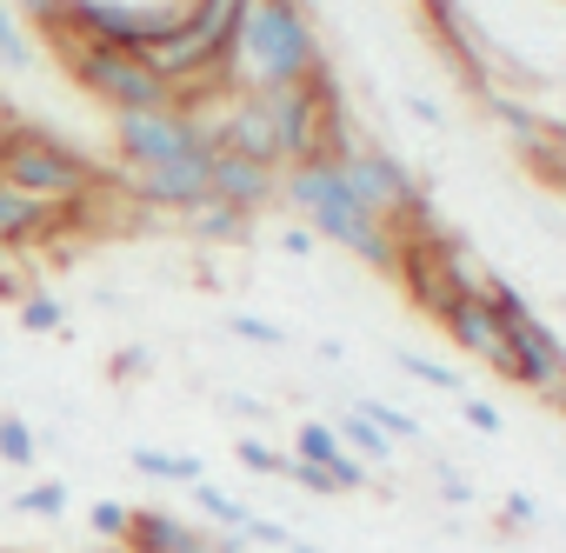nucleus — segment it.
I'll list each match as a JSON object with an SVG mask.
<instances>
[{
    "label": "nucleus",
    "mask_w": 566,
    "mask_h": 553,
    "mask_svg": "<svg viewBox=\"0 0 566 553\" xmlns=\"http://www.w3.org/2000/svg\"><path fill=\"white\" fill-rule=\"evenodd\" d=\"M321 74H334V67H327V48L301 0H247L220 94H287Z\"/></svg>",
    "instance_id": "nucleus-1"
},
{
    "label": "nucleus",
    "mask_w": 566,
    "mask_h": 553,
    "mask_svg": "<svg viewBox=\"0 0 566 553\" xmlns=\"http://www.w3.org/2000/svg\"><path fill=\"white\" fill-rule=\"evenodd\" d=\"M280 200L307 220L314 240L347 247L360 267H374V273H394L400 267V233L380 213H367V200L347 187V174H340L334 154H314V160L287 167V174H280Z\"/></svg>",
    "instance_id": "nucleus-2"
},
{
    "label": "nucleus",
    "mask_w": 566,
    "mask_h": 553,
    "mask_svg": "<svg viewBox=\"0 0 566 553\" xmlns=\"http://www.w3.org/2000/svg\"><path fill=\"white\" fill-rule=\"evenodd\" d=\"M0 180L48 207H94L107 187V174L81 147H67L61 134H48L34 121H0Z\"/></svg>",
    "instance_id": "nucleus-3"
},
{
    "label": "nucleus",
    "mask_w": 566,
    "mask_h": 553,
    "mask_svg": "<svg viewBox=\"0 0 566 553\" xmlns=\"http://www.w3.org/2000/svg\"><path fill=\"white\" fill-rule=\"evenodd\" d=\"M240 14H247V0H187L180 28H174L160 48H147L140 61H147V67H154L187 107H200V101L220 87V74H227L233 34H240Z\"/></svg>",
    "instance_id": "nucleus-4"
},
{
    "label": "nucleus",
    "mask_w": 566,
    "mask_h": 553,
    "mask_svg": "<svg viewBox=\"0 0 566 553\" xmlns=\"http://www.w3.org/2000/svg\"><path fill=\"white\" fill-rule=\"evenodd\" d=\"M114 154H120V180L134 174H160L180 160H207L213 154V127L207 107H154V114H114Z\"/></svg>",
    "instance_id": "nucleus-5"
},
{
    "label": "nucleus",
    "mask_w": 566,
    "mask_h": 553,
    "mask_svg": "<svg viewBox=\"0 0 566 553\" xmlns=\"http://www.w3.org/2000/svg\"><path fill=\"white\" fill-rule=\"evenodd\" d=\"M334 160H340L347 187L367 200V213H380L394 233H420V227H433V213H427V187L413 180V167H407L394 147H380V140L354 134Z\"/></svg>",
    "instance_id": "nucleus-6"
},
{
    "label": "nucleus",
    "mask_w": 566,
    "mask_h": 553,
    "mask_svg": "<svg viewBox=\"0 0 566 553\" xmlns=\"http://www.w3.org/2000/svg\"><path fill=\"white\" fill-rule=\"evenodd\" d=\"M61 61L67 74L107 107V114H154V107H174L180 94L127 48H94V41H61Z\"/></svg>",
    "instance_id": "nucleus-7"
},
{
    "label": "nucleus",
    "mask_w": 566,
    "mask_h": 553,
    "mask_svg": "<svg viewBox=\"0 0 566 553\" xmlns=\"http://www.w3.org/2000/svg\"><path fill=\"white\" fill-rule=\"evenodd\" d=\"M480 294H486V301L500 307V321H506V341H513V387H526V394H539L546 407L566 414V347H559V334L500 281V273H486Z\"/></svg>",
    "instance_id": "nucleus-8"
},
{
    "label": "nucleus",
    "mask_w": 566,
    "mask_h": 553,
    "mask_svg": "<svg viewBox=\"0 0 566 553\" xmlns=\"http://www.w3.org/2000/svg\"><path fill=\"white\" fill-rule=\"evenodd\" d=\"M440 327H447V341H453L467 361H480V367H493V374L513 380V341H506V321H500V307H493L486 294L453 301V307L440 314Z\"/></svg>",
    "instance_id": "nucleus-9"
},
{
    "label": "nucleus",
    "mask_w": 566,
    "mask_h": 553,
    "mask_svg": "<svg viewBox=\"0 0 566 553\" xmlns=\"http://www.w3.org/2000/svg\"><path fill=\"white\" fill-rule=\"evenodd\" d=\"M87 207H48V200H34V194H21V187H8L0 180V247L8 253H28V247H48L61 227H74Z\"/></svg>",
    "instance_id": "nucleus-10"
},
{
    "label": "nucleus",
    "mask_w": 566,
    "mask_h": 553,
    "mask_svg": "<svg viewBox=\"0 0 566 553\" xmlns=\"http://www.w3.org/2000/svg\"><path fill=\"white\" fill-rule=\"evenodd\" d=\"M213 200L240 207V213H266L280 200V167H260L247 154H227L213 147Z\"/></svg>",
    "instance_id": "nucleus-11"
},
{
    "label": "nucleus",
    "mask_w": 566,
    "mask_h": 553,
    "mask_svg": "<svg viewBox=\"0 0 566 553\" xmlns=\"http://www.w3.org/2000/svg\"><path fill=\"white\" fill-rule=\"evenodd\" d=\"M294 460H307V467H327V480H334V493H360L374 473L340 447V434H334V420H301L294 427Z\"/></svg>",
    "instance_id": "nucleus-12"
},
{
    "label": "nucleus",
    "mask_w": 566,
    "mask_h": 553,
    "mask_svg": "<svg viewBox=\"0 0 566 553\" xmlns=\"http://www.w3.org/2000/svg\"><path fill=\"white\" fill-rule=\"evenodd\" d=\"M180 227L193 233V240H207V247H233V240H247L253 233V213H240V207H227V200H200V207H187L180 213Z\"/></svg>",
    "instance_id": "nucleus-13"
},
{
    "label": "nucleus",
    "mask_w": 566,
    "mask_h": 553,
    "mask_svg": "<svg viewBox=\"0 0 566 553\" xmlns=\"http://www.w3.org/2000/svg\"><path fill=\"white\" fill-rule=\"evenodd\" d=\"M334 434H340V447H347L367 473H374V467H394V440H387L367 414H340V420H334Z\"/></svg>",
    "instance_id": "nucleus-14"
},
{
    "label": "nucleus",
    "mask_w": 566,
    "mask_h": 553,
    "mask_svg": "<svg viewBox=\"0 0 566 553\" xmlns=\"http://www.w3.org/2000/svg\"><path fill=\"white\" fill-rule=\"evenodd\" d=\"M127 460H134V473H140V480H174V487H200V480H207V467H200V453H167V447H134Z\"/></svg>",
    "instance_id": "nucleus-15"
},
{
    "label": "nucleus",
    "mask_w": 566,
    "mask_h": 553,
    "mask_svg": "<svg viewBox=\"0 0 566 553\" xmlns=\"http://www.w3.org/2000/svg\"><path fill=\"white\" fill-rule=\"evenodd\" d=\"M34 34H28V21L8 8V0H0V67H8V74H34Z\"/></svg>",
    "instance_id": "nucleus-16"
},
{
    "label": "nucleus",
    "mask_w": 566,
    "mask_h": 553,
    "mask_svg": "<svg viewBox=\"0 0 566 553\" xmlns=\"http://www.w3.org/2000/svg\"><path fill=\"white\" fill-rule=\"evenodd\" d=\"M193 500H200V513H207L220 533H247V526H253V507H247V500H233V493H220V487H207V480L193 487Z\"/></svg>",
    "instance_id": "nucleus-17"
},
{
    "label": "nucleus",
    "mask_w": 566,
    "mask_h": 553,
    "mask_svg": "<svg viewBox=\"0 0 566 553\" xmlns=\"http://www.w3.org/2000/svg\"><path fill=\"white\" fill-rule=\"evenodd\" d=\"M394 361H400V367H407V374H413L420 387H433V394H453V400L467 394V380H460V374H453L447 361H427V354H413V347H400Z\"/></svg>",
    "instance_id": "nucleus-18"
},
{
    "label": "nucleus",
    "mask_w": 566,
    "mask_h": 553,
    "mask_svg": "<svg viewBox=\"0 0 566 553\" xmlns=\"http://www.w3.org/2000/svg\"><path fill=\"white\" fill-rule=\"evenodd\" d=\"M354 414H367V420H374V427H380L394 447H413V440H420V420H413L407 407H394V400H360Z\"/></svg>",
    "instance_id": "nucleus-19"
},
{
    "label": "nucleus",
    "mask_w": 566,
    "mask_h": 553,
    "mask_svg": "<svg viewBox=\"0 0 566 553\" xmlns=\"http://www.w3.org/2000/svg\"><path fill=\"white\" fill-rule=\"evenodd\" d=\"M67 507H74V493L61 480H41V487H21L14 493V513H28V520H61Z\"/></svg>",
    "instance_id": "nucleus-20"
},
{
    "label": "nucleus",
    "mask_w": 566,
    "mask_h": 553,
    "mask_svg": "<svg viewBox=\"0 0 566 553\" xmlns=\"http://www.w3.org/2000/svg\"><path fill=\"white\" fill-rule=\"evenodd\" d=\"M0 460L8 467H34L41 460V440H34V427L21 414H0Z\"/></svg>",
    "instance_id": "nucleus-21"
},
{
    "label": "nucleus",
    "mask_w": 566,
    "mask_h": 553,
    "mask_svg": "<svg viewBox=\"0 0 566 553\" xmlns=\"http://www.w3.org/2000/svg\"><path fill=\"white\" fill-rule=\"evenodd\" d=\"M14 314H21V327H28V334H67V307H61L54 294H28Z\"/></svg>",
    "instance_id": "nucleus-22"
},
{
    "label": "nucleus",
    "mask_w": 566,
    "mask_h": 553,
    "mask_svg": "<svg viewBox=\"0 0 566 553\" xmlns=\"http://www.w3.org/2000/svg\"><path fill=\"white\" fill-rule=\"evenodd\" d=\"M227 334L233 341H247V347H287V327H280V321H260V314H227Z\"/></svg>",
    "instance_id": "nucleus-23"
},
{
    "label": "nucleus",
    "mask_w": 566,
    "mask_h": 553,
    "mask_svg": "<svg viewBox=\"0 0 566 553\" xmlns=\"http://www.w3.org/2000/svg\"><path fill=\"white\" fill-rule=\"evenodd\" d=\"M8 8H14L28 28H41L48 41H61V28H67V0H8Z\"/></svg>",
    "instance_id": "nucleus-24"
},
{
    "label": "nucleus",
    "mask_w": 566,
    "mask_h": 553,
    "mask_svg": "<svg viewBox=\"0 0 566 553\" xmlns=\"http://www.w3.org/2000/svg\"><path fill=\"white\" fill-rule=\"evenodd\" d=\"M233 460H240V467H253V473H273V480L287 473V453L266 447V440H253V434H240V440H233Z\"/></svg>",
    "instance_id": "nucleus-25"
},
{
    "label": "nucleus",
    "mask_w": 566,
    "mask_h": 553,
    "mask_svg": "<svg viewBox=\"0 0 566 553\" xmlns=\"http://www.w3.org/2000/svg\"><path fill=\"white\" fill-rule=\"evenodd\" d=\"M87 526H94L101 540H114V546H120V540H127V526H134V507H120V500H94V507H87Z\"/></svg>",
    "instance_id": "nucleus-26"
},
{
    "label": "nucleus",
    "mask_w": 566,
    "mask_h": 553,
    "mask_svg": "<svg viewBox=\"0 0 566 553\" xmlns=\"http://www.w3.org/2000/svg\"><path fill=\"white\" fill-rule=\"evenodd\" d=\"M460 420L473 427V434H500L506 420H500V407L493 400H480V394H460Z\"/></svg>",
    "instance_id": "nucleus-27"
},
{
    "label": "nucleus",
    "mask_w": 566,
    "mask_h": 553,
    "mask_svg": "<svg viewBox=\"0 0 566 553\" xmlns=\"http://www.w3.org/2000/svg\"><path fill=\"white\" fill-rule=\"evenodd\" d=\"M280 480H294L301 493H334V480H327V467H307V460H294V453H287V473H280Z\"/></svg>",
    "instance_id": "nucleus-28"
},
{
    "label": "nucleus",
    "mask_w": 566,
    "mask_h": 553,
    "mask_svg": "<svg viewBox=\"0 0 566 553\" xmlns=\"http://www.w3.org/2000/svg\"><path fill=\"white\" fill-rule=\"evenodd\" d=\"M240 540H260V546H273V553H287V546H294V533H287V526H280V520H260V513H253V526H247Z\"/></svg>",
    "instance_id": "nucleus-29"
},
{
    "label": "nucleus",
    "mask_w": 566,
    "mask_h": 553,
    "mask_svg": "<svg viewBox=\"0 0 566 553\" xmlns=\"http://www.w3.org/2000/svg\"><path fill=\"white\" fill-rule=\"evenodd\" d=\"M407 114H413L420 127H447V107H440V101H427V94H407Z\"/></svg>",
    "instance_id": "nucleus-30"
},
{
    "label": "nucleus",
    "mask_w": 566,
    "mask_h": 553,
    "mask_svg": "<svg viewBox=\"0 0 566 553\" xmlns=\"http://www.w3.org/2000/svg\"><path fill=\"white\" fill-rule=\"evenodd\" d=\"M107 367H114V380H134V374H147V347H120Z\"/></svg>",
    "instance_id": "nucleus-31"
},
{
    "label": "nucleus",
    "mask_w": 566,
    "mask_h": 553,
    "mask_svg": "<svg viewBox=\"0 0 566 553\" xmlns=\"http://www.w3.org/2000/svg\"><path fill=\"white\" fill-rule=\"evenodd\" d=\"M440 500H447V507H473V487H467L453 467H440Z\"/></svg>",
    "instance_id": "nucleus-32"
},
{
    "label": "nucleus",
    "mask_w": 566,
    "mask_h": 553,
    "mask_svg": "<svg viewBox=\"0 0 566 553\" xmlns=\"http://www.w3.org/2000/svg\"><path fill=\"white\" fill-rule=\"evenodd\" d=\"M28 294H34V288L21 281V273H14V267H0V301H8V307H21Z\"/></svg>",
    "instance_id": "nucleus-33"
},
{
    "label": "nucleus",
    "mask_w": 566,
    "mask_h": 553,
    "mask_svg": "<svg viewBox=\"0 0 566 553\" xmlns=\"http://www.w3.org/2000/svg\"><path fill=\"white\" fill-rule=\"evenodd\" d=\"M280 247H287V253H314V233L307 227H280Z\"/></svg>",
    "instance_id": "nucleus-34"
},
{
    "label": "nucleus",
    "mask_w": 566,
    "mask_h": 553,
    "mask_svg": "<svg viewBox=\"0 0 566 553\" xmlns=\"http://www.w3.org/2000/svg\"><path fill=\"white\" fill-rule=\"evenodd\" d=\"M287 553H321V546H301V540H294V546H287Z\"/></svg>",
    "instance_id": "nucleus-35"
},
{
    "label": "nucleus",
    "mask_w": 566,
    "mask_h": 553,
    "mask_svg": "<svg viewBox=\"0 0 566 553\" xmlns=\"http://www.w3.org/2000/svg\"><path fill=\"white\" fill-rule=\"evenodd\" d=\"M0 267H14V253H8V247H0Z\"/></svg>",
    "instance_id": "nucleus-36"
},
{
    "label": "nucleus",
    "mask_w": 566,
    "mask_h": 553,
    "mask_svg": "<svg viewBox=\"0 0 566 553\" xmlns=\"http://www.w3.org/2000/svg\"><path fill=\"white\" fill-rule=\"evenodd\" d=\"M559 160H566V134H559Z\"/></svg>",
    "instance_id": "nucleus-37"
}]
</instances>
